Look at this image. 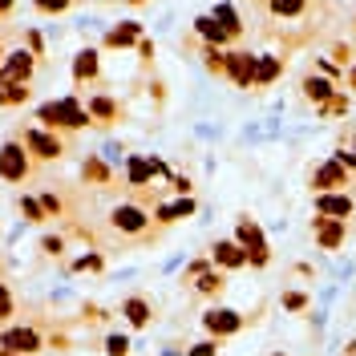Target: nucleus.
<instances>
[{
	"mask_svg": "<svg viewBox=\"0 0 356 356\" xmlns=\"http://www.w3.org/2000/svg\"><path fill=\"white\" fill-rule=\"evenodd\" d=\"M12 4H16V0H0V16H8V12H12Z\"/></svg>",
	"mask_w": 356,
	"mask_h": 356,
	"instance_id": "ea45409f",
	"label": "nucleus"
},
{
	"mask_svg": "<svg viewBox=\"0 0 356 356\" xmlns=\"http://www.w3.org/2000/svg\"><path fill=\"white\" fill-rule=\"evenodd\" d=\"M279 73H283V61H279L275 53H259V65H255V86H271Z\"/></svg>",
	"mask_w": 356,
	"mask_h": 356,
	"instance_id": "aec40b11",
	"label": "nucleus"
},
{
	"mask_svg": "<svg viewBox=\"0 0 356 356\" xmlns=\"http://www.w3.org/2000/svg\"><path fill=\"white\" fill-rule=\"evenodd\" d=\"M264 8L279 21H296V16L308 12V0H264Z\"/></svg>",
	"mask_w": 356,
	"mask_h": 356,
	"instance_id": "f3484780",
	"label": "nucleus"
},
{
	"mask_svg": "<svg viewBox=\"0 0 356 356\" xmlns=\"http://www.w3.org/2000/svg\"><path fill=\"white\" fill-rule=\"evenodd\" d=\"M86 110H89L93 122H118V101L105 97V93H93V97L86 101Z\"/></svg>",
	"mask_w": 356,
	"mask_h": 356,
	"instance_id": "2eb2a0df",
	"label": "nucleus"
},
{
	"mask_svg": "<svg viewBox=\"0 0 356 356\" xmlns=\"http://www.w3.org/2000/svg\"><path fill=\"white\" fill-rule=\"evenodd\" d=\"M353 150H356V146H353Z\"/></svg>",
	"mask_w": 356,
	"mask_h": 356,
	"instance_id": "c03bdc74",
	"label": "nucleus"
},
{
	"mask_svg": "<svg viewBox=\"0 0 356 356\" xmlns=\"http://www.w3.org/2000/svg\"><path fill=\"white\" fill-rule=\"evenodd\" d=\"M235 243L247 251V264H255V267H264L267 264V239H264V231L255 227L251 219H239V231H235Z\"/></svg>",
	"mask_w": 356,
	"mask_h": 356,
	"instance_id": "f03ea898",
	"label": "nucleus"
},
{
	"mask_svg": "<svg viewBox=\"0 0 356 356\" xmlns=\"http://www.w3.org/2000/svg\"><path fill=\"white\" fill-rule=\"evenodd\" d=\"M283 308H292V312L308 308V296H300V292H288V296H283Z\"/></svg>",
	"mask_w": 356,
	"mask_h": 356,
	"instance_id": "c756f323",
	"label": "nucleus"
},
{
	"mask_svg": "<svg viewBox=\"0 0 356 356\" xmlns=\"http://www.w3.org/2000/svg\"><path fill=\"white\" fill-rule=\"evenodd\" d=\"M312 231H316V239H320L324 251H336V247L344 243V222L340 219H324V215H316V219H312Z\"/></svg>",
	"mask_w": 356,
	"mask_h": 356,
	"instance_id": "9b49d317",
	"label": "nucleus"
},
{
	"mask_svg": "<svg viewBox=\"0 0 356 356\" xmlns=\"http://www.w3.org/2000/svg\"><path fill=\"white\" fill-rule=\"evenodd\" d=\"M86 175H89V178H97V182H105V178H110V170H105L101 162H86Z\"/></svg>",
	"mask_w": 356,
	"mask_h": 356,
	"instance_id": "473e14b6",
	"label": "nucleus"
},
{
	"mask_svg": "<svg viewBox=\"0 0 356 356\" xmlns=\"http://www.w3.org/2000/svg\"><path fill=\"white\" fill-rule=\"evenodd\" d=\"M114 231H122V235H142L146 227H150V215L142 211V207H134V203H122V207H114Z\"/></svg>",
	"mask_w": 356,
	"mask_h": 356,
	"instance_id": "6e6552de",
	"label": "nucleus"
},
{
	"mask_svg": "<svg viewBox=\"0 0 356 356\" xmlns=\"http://www.w3.org/2000/svg\"><path fill=\"white\" fill-rule=\"evenodd\" d=\"M41 247H44V251H49V255H61V247H65V243H61V239L53 235V239H44Z\"/></svg>",
	"mask_w": 356,
	"mask_h": 356,
	"instance_id": "c9c22d12",
	"label": "nucleus"
},
{
	"mask_svg": "<svg viewBox=\"0 0 356 356\" xmlns=\"http://www.w3.org/2000/svg\"><path fill=\"white\" fill-rule=\"evenodd\" d=\"M255 65H259V53H227V77L231 86H255Z\"/></svg>",
	"mask_w": 356,
	"mask_h": 356,
	"instance_id": "423d86ee",
	"label": "nucleus"
},
{
	"mask_svg": "<svg viewBox=\"0 0 356 356\" xmlns=\"http://www.w3.org/2000/svg\"><path fill=\"white\" fill-rule=\"evenodd\" d=\"M29 44H33V53H41L44 41H41V33H29Z\"/></svg>",
	"mask_w": 356,
	"mask_h": 356,
	"instance_id": "58836bf2",
	"label": "nucleus"
},
{
	"mask_svg": "<svg viewBox=\"0 0 356 356\" xmlns=\"http://www.w3.org/2000/svg\"><path fill=\"white\" fill-rule=\"evenodd\" d=\"M29 77H33V53L12 49V53L4 57V65H0V81H8V86H25Z\"/></svg>",
	"mask_w": 356,
	"mask_h": 356,
	"instance_id": "39448f33",
	"label": "nucleus"
},
{
	"mask_svg": "<svg viewBox=\"0 0 356 356\" xmlns=\"http://www.w3.org/2000/svg\"><path fill=\"white\" fill-rule=\"evenodd\" d=\"M25 150L29 154H37V158H44V162H53V158H61L65 154V146H61V138L49 130H25Z\"/></svg>",
	"mask_w": 356,
	"mask_h": 356,
	"instance_id": "1a4fd4ad",
	"label": "nucleus"
},
{
	"mask_svg": "<svg viewBox=\"0 0 356 356\" xmlns=\"http://www.w3.org/2000/svg\"><path fill=\"white\" fill-rule=\"evenodd\" d=\"M203 57H207V69H211V73H222V69H227V53L215 49V44H207V49H203Z\"/></svg>",
	"mask_w": 356,
	"mask_h": 356,
	"instance_id": "393cba45",
	"label": "nucleus"
},
{
	"mask_svg": "<svg viewBox=\"0 0 356 356\" xmlns=\"http://www.w3.org/2000/svg\"><path fill=\"white\" fill-rule=\"evenodd\" d=\"M21 207H25V215H29V219H44L41 199H21Z\"/></svg>",
	"mask_w": 356,
	"mask_h": 356,
	"instance_id": "bb28decb",
	"label": "nucleus"
},
{
	"mask_svg": "<svg viewBox=\"0 0 356 356\" xmlns=\"http://www.w3.org/2000/svg\"><path fill=\"white\" fill-rule=\"evenodd\" d=\"M344 182H348V170H344L336 158H332V162H320V166L312 170V190H316V194H336Z\"/></svg>",
	"mask_w": 356,
	"mask_h": 356,
	"instance_id": "20e7f679",
	"label": "nucleus"
},
{
	"mask_svg": "<svg viewBox=\"0 0 356 356\" xmlns=\"http://www.w3.org/2000/svg\"><path fill=\"white\" fill-rule=\"evenodd\" d=\"M12 316V296H8V288L0 283V320H8Z\"/></svg>",
	"mask_w": 356,
	"mask_h": 356,
	"instance_id": "2f4dec72",
	"label": "nucleus"
},
{
	"mask_svg": "<svg viewBox=\"0 0 356 356\" xmlns=\"http://www.w3.org/2000/svg\"><path fill=\"white\" fill-rule=\"evenodd\" d=\"M194 211V203L190 199H178V203H162L158 207V222H175V219H186Z\"/></svg>",
	"mask_w": 356,
	"mask_h": 356,
	"instance_id": "b1692460",
	"label": "nucleus"
},
{
	"mask_svg": "<svg viewBox=\"0 0 356 356\" xmlns=\"http://www.w3.org/2000/svg\"><path fill=\"white\" fill-rule=\"evenodd\" d=\"M37 118H41V126H49V130H57V126H65V130H81V126L93 122V118H89V110L77 101V97H57V101H44L41 110H37Z\"/></svg>",
	"mask_w": 356,
	"mask_h": 356,
	"instance_id": "f257e3e1",
	"label": "nucleus"
},
{
	"mask_svg": "<svg viewBox=\"0 0 356 356\" xmlns=\"http://www.w3.org/2000/svg\"><path fill=\"white\" fill-rule=\"evenodd\" d=\"M37 4V12H65L69 8V0H33Z\"/></svg>",
	"mask_w": 356,
	"mask_h": 356,
	"instance_id": "cd10ccee",
	"label": "nucleus"
},
{
	"mask_svg": "<svg viewBox=\"0 0 356 356\" xmlns=\"http://www.w3.org/2000/svg\"><path fill=\"white\" fill-rule=\"evenodd\" d=\"M190 356H215V344H194Z\"/></svg>",
	"mask_w": 356,
	"mask_h": 356,
	"instance_id": "4c0bfd02",
	"label": "nucleus"
},
{
	"mask_svg": "<svg viewBox=\"0 0 356 356\" xmlns=\"http://www.w3.org/2000/svg\"><path fill=\"white\" fill-rule=\"evenodd\" d=\"M215 21H219L222 29L231 33V37H239L243 33V21H239V12H235V4H215V12H211Z\"/></svg>",
	"mask_w": 356,
	"mask_h": 356,
	"instance_id": "4be33fe9",
	"label": "nucleus"
},
{
	"mask_svg": "<svg viewBox=\"0 0 356 356\" xmlns=\"http://www.w3.org/2000/svg\"><path fill=\"white\" fill-rule=\"evenodd\" d=\"M25 175H29V150H25V142L0 146V178L4 182H21Z\"/></svg>",
	"mask_w": 356,
	"mask_h": 356,
	"instance_id": "7ed1b4c3",
	"label": "nucleus"
},
{
	"mask_svg": "<svg viewBox=\"0 0 356 356\" xmlns=\"http://www.w3.org/2000/svg\"><path fill=\"white\" fill-rule=\"evenodd\" d=\"M126 4H142V0H126Z\"/></svg>",
	"mask_w": 356,
	"mask_h": 356,
	"instance_id": "37998d69",
	"label": "nucleus"
},
{
	"mask_svg": "<svg viewBox=\"0 0 356 356\" xmlns=\"http://www.w3.org/2000/svg\"><path fill=\"white\" fill-rule=\"evenodd\" d=\"M203 324H207V332L211 336H231V332H239L243 328V316L231 308H211L207 316H203Z\"/></svg>",
	"mask_w": 356,
	"mask_h": 356,
	"instance_id": "9d476101",
	"label": "nucleus"
},
{
	"mask_svg": "<svg viewBox=\"0 0 356 356\" xmlns=\"http://www.w3.org/2000/svg\"><path fill=\"white\" fill-rule=\"evenodd\" d=\"M154 170H162V166H158V162H146V158H138V154H134L130 166H126V182H130V186H146Z\"/></svg>",
	"mask_w": 356,
	"mask_h": 356,
	"instance_id": "412c9836",
	"label": "nucleus"
},
{
	"mask_svg": "<svg viewBox=\"0 0 356 356\" xmlns=\"http://www.w3.org/2000/svg\"><path fill=\"white\" fill-rule=\"evenodd\" d=\"M353 25H356V21H353Z\"/></svg>",
	"mask_w": 356,
	"mask_h": 356,
	"instance_id": "a18cd8bd",
	"label": "nucleus"
},
{
	"mask_svg": "<svg viewBox=\"0 0 356 356\" xmlns=\"http://www.w3.org/2000/svg\"><path fill=\"white\" fill-rule=\"evenodd\" d=\"M105 353L110 356H126L130 353V340H126V336H110V340H105Z\"/></svg>",
	"mask_w": 356,
	"mask_h": 356,
	"instance_id": "a878e982",
	"label": "nucleus"
},
{
	"mask_svg": "<svg viewBox=\"0 0 356 356\" xmlns=\"http://www.w3.org/2000/svg\"><path fill=\"white\" fill-rule=\"evenodd\" d=\"M194 33H199L207 44H215V49H222V44L231 41V33L222 29L215 16H194Z\"/></svg>",
	"mask_w": 356,
	"mask_h": 356,
	"instance_id": "ddd939ff",
	"label": "nucleus"
},
{
	"mask_svg": "<svg viewBox=\"0 0 356 356\" xmlns=\"http://www.w3.org/2000/svg\"><path fill=\"white\" fill-rule=\"evenodd\" d=\"M4 57H8V53H4V44H0V65H4Z\"/></svg>",
	"mask_w": 356,
	"mask_h": 356,
	"instance_id": "79ce46f5",
	"label": "nucleus"
},
{
	"mask_svg": "<svg viewBox=\"0 0 356 356\" xmlns=\"http://www.w3.org/2000/svg\"><path fill=\"white\" fill-rule=\"evenodd\" d=\"M215 264H219V267H243V264H247V251H243L239 243L222 239V243H215Z\"/></svg>",
	"mask_w": 356,
	"mask_h": 356,
	"instance_id": "a211bd4d",
	"label": "nucleus"
},
{
	"mask_svg": "<svg viewBox=\"0 0 356 356\" xmlns=\"http://www.w3.org/2000/svg\"><path fill=\"white\" fill-rule=\"evenodd\" d=\"M0 348L8 356L37 353V348H41V332H37V328H8V332L0 336Z\"/></svg>",
	"mask_w": 356,
	"mask_h": 356,
	"instance_id": "0eeeda50",
	"label": "nucleus"
},
{
	"mask_svg": "<svg viewBox=\"0 0 356 356\" xmlns=\"http://www.w3.org/2000/svg\"><path fill=\"white\" fill-rule=\"evenodd\" d=\"M122 312H126V320H130L134 328H146V324H150V304H146V300H138V296H134V300H126V304H122Z\"/></svg>",
	"mask_w": 356,
	"mask_h": 356,
	"instance_id": "5701e85b",
	"label": "nucleus"
},
{
	"mask_svg": "<svg viewBox=\"0 0 356 356\" xmlns=\"http://www.w3.org/2000/svg\"><path fill=\"white\" fill-rule=\"evenodd\" d=\"M219 288H222V279L215 275V271H207V275L199 279V292H219Z\"/></svg>",
	"mask_w": 356,
	"mask_h": 356,
	"instance_id": "c85d7f7f",
	"label": "nucleus"
},
{
	"mask_svg": "<svg viewBox=\"0 0 356 356\" xmlns=\"http://www.w3.org/2000/svg\"><path fill=\"white\" fill-rule=\"evenodd\" d=\"M348 86H353V93H356V65H348Z\"/></svg>",
	"mask_w": 356,
	"mask_h": 356,
	"instance_id": "a19ab883",
	"label": "nucleus"
},
{
	"mask_svg": "<svg viewBox=\"0 0 356 356\" xmlns=\"http://www.w3.org/2000/svg\"><path fill=\"white\" fill-rule=\"evenodd\" d=\"M105 44H110V49H130V44H142V25H138V21H126V25L110 29Z\"/></svg>",
	"mask_w": 356,
	"mask_h": 356,
	"instance_id": "4468645a",
	"label": "nucleus"
},
{
	"mask_svg": "<svg viewBox=\"0 0 356 356\" xmlns=\"http://www.w3.org/2000/svg\"><path fill=\"white\" fill-rule=\"evenodd\" d=\"M170 186H175L178 194H186V190H190V182H186V178H178V175H170Z\"/></svg>",
	"mask_w": 356,
	"mask_h": 356,
	"instance_id": "e433bc0d",
	"label": "nucleus"
},
{
	"mask_svg": "<svg viewBox=\"0 0 356 356\" xmlns=\"http://www.w3.org/2000/svg\"><path fill=\"white\" fill-rule=\"evenodd\" d=\"M316 211H320V215H324V219H348V215H353V199H348V194H340V190H336V194H316Z\"/></svg>",
	"mask_w": 356,
	"mask_h": 356,
	"instance_id": "f8f14e48",
	"label": "nucleus"
},
{
	"mask_svg": "<svg viewBox=\"0 0 356 356\" xmlns=\"http://www.w3.org/2000/svg\"><path fill=\"white\" fill-rule=\"evenodd\" d=\"M336 162H340L344 170H348V166L356 170V150H336Z\"/></svg>",
	"mask_w": 356,
	"mask_h": 356,
	"instance_id": "72a5a7b5",
	"label": "nucleus"
},
{
	"mask_svg": "<svg viewBox=\"0 0 356 356\" xmlns=\"http://www.w3.org/2000/svg\"><path fill=\"white\" fill-rule=\"evenodd\" d=\"M344 110H348V97H344V93H336V97L324 105V114H344Z\"/></svg>",
	"mask_w": 356,
	"mask_h": 356,
	"instance_id": "7c9ffc66",
	"label": "nucleus"
},
{
	"mask_svg": "<svg viewBox=\"0 0 356 356\" xmlns=\"http://www.w3.org/2000/svg\"><path fill=\"white\" fill-rule=\"evenodd\" d=\"M73 77L77 81H97V49H81L73 57Z\"/></svg>",
	"mask_w": 356,
	"mask_h": 356,
	"instance_id": "6ab92c4d",
	"label": "nucleus"
},
{
	"mask_svg": "<svg viewBox=\"0 0 356 356\" xmlns=\"http://www.w3.org/2000/svg\"><path fill=\"white\" fill-rule=\"evenodd\" d=\"M353 356H356V353H353Z\"/></svg>",
	"mask_w": 356,
	"mask_h": 356,
	"instance_id": "49530a36",
	"label": "nucleus"
},
{
	"mask_svg": "<svg viewBox=\"0 0 356 356\" xmlns=\"http://www.w3.org/2000/svg\"><path fill=\"white\" fill-rule=\"evenodd\" d=\"M304 93H308V101H316V105H328V101L336 97V81H332V77H308V81H304Z\"/></svg>",
	"mask_w": 356,
	"mask_h": 356,
	"instance_id": "dca6fc26",
	"label": "nucleus"
},
{
	"mask_svg": "<svg viewBox=\"0 0 356 356\" xmlns=\"http://www.w3.org/2000/svg\"><path fill=\"white\" fill-rule=\"evenodd\" d=\"M332 57H336L340 65H348V61H353V49H348V44H336V49H332Z\"/></svg>",
	"mask_w": 356,
	"mask_h": 356,
	"instance_id": "f704fd0d",
	"label": "nucleus"
}]
</instances>
